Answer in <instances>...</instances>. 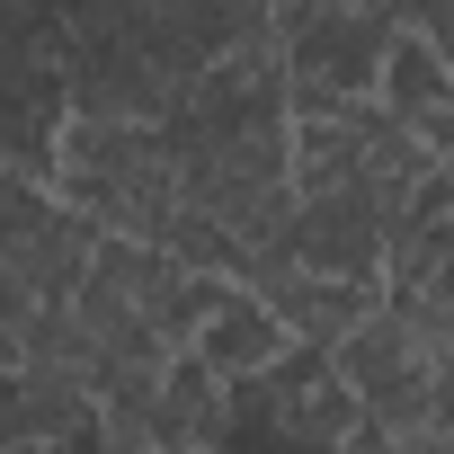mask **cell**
Masks as SVG:
<instances>
[{
    "label": "cell",
    "instance_id": "6da1fadb",
    "mask_svg": "<svg viewBox=\"0 0 454 454\" xmlns=\"http://www.w3.org/2000/svg\"><path fill=\"white\" fill-rule=\"evenodd\" d=\"M339 374L356 383L383 445H436V321L419 303H383L339 339Z\"/></svg>",
    "mask_w": 454,
    "mask_h": 454
},
{
    "label": "cell",
    "instance_id": "7a4b0ae2",
    "mask_svg": "<svg viewBox=\"0 0 454 454\" xmlns=\"http://www.w3.org/2000/svg\"><path fill=\"white\" fill-rule=\"evenodd\" d=\"M232 436H277V445H356L374 436L356 383L339 374V348L294 339L277 365L232 383Z\"/></svg>",
    "mask_w": 454,
    "mask_h": 454
},
{
    "label": "cell",
    "instance_id": "3957f363",
    "mask_svg": "<svg viewBox=\"0 0 454 454\" xmlns=\"http://www.w3.org/2000/svg\"><path fill=\"white\" fill-rule=\"evenodd\" d=\"M392 36H401L392 0H277V45L294 63V107L303 98H374Z\"/></svg>",
    "mask_w": 454,
    "mask_h": 454
},
{
    "label": "cell",
    "instance_id": "277c9868",
    "mask_svg": "<svg viewBox=\"0 0 454 454\" xmlns=\"http://www.w3.org/2000/svg\"><path fill=\"white\" fill-rule=\"evenodd\" d=\"M107 223L90 205H72L54 178H19L10 169V223H0V286H27L45 303H72L98 268Z\"/></svg>",
    "mask_w": 454,
    "mask_h": 454
},
{
    "label": "cell",
    "instance_id": "5b68a950",
    "mask_svg": "<svg viewBox=\"0 0 454 454\" xmlns=\"http://www.w3.org/2000/svg\"><path fill=\"white\" fill-rule=\"evenodd\" d=\"M392 223H401V214H392L374 187H312V196H294V214H286V232H277L268 259L339 268V277H383Z\"/></svg>",
    "mask_w": 454,
    "mask_h": 454
},
{
    "label": "cell",
    "instance_id": "8992f818",
    "mask_svg": "<svg viewBox=\"0 0 454 454\" xmlns=\"http://www.w3.org/2000/svg\"><path fill=\"white\" fill-rule=\"evenodd\" d=\"M250 286L294 321V339H321V348H339L356 321L392 303V277H339V268H294V259H259Z\"/></svg>",
    "mask_w": 454,
    "mask_h": 454
},
{
    "label": "cell",
    "instance_id": "52a82bcc",
    "mask_svg": "<svg viewBox=\"0 0 454 454\" xmlns=\"http://www.w3.org/2000/svg\"><path fill=\"white\" fill-rule=\"evenodd\" d=\"M392 303H419L427 321H454V169H436V187L392 223Z\"/></svg>",
    "mask_w": 454,
    "mask_h": 454
},
{
    "label": "cell",
    "instance_id": "ba28073f",
    "mask_svg": "<svg viewBox=\"0 0 454 454\" xmlns=\"http://www.w3.org/2000/svg\"><path fill=\"white\" fill-rule=\"evenodd\" d=\"M374 98H383L436 160H454V54H445L419 19H401V36H392V54H383V72H374Z\"/></svg>",
    "mask_w": 454,
    "mask_h": 454
},
{
    "label": "cell",
    "instance_id": "9c48e42d",
    "mask_svg": "<svg viewBox=\"0 0 454 454\" xmlns=\"http://www.w3.org/2000/svg\"><path fill=\"white\" fill-rule=\"evenodd\" d=\"M286 348H294V321H286V312H277V303H268V294H259L250 277H241L232 294H223V312H214V321L196 330V356H205V365H214L223 383H241V374L277 365Z\"/></svg>",
    "mask_w": 454,
    "mask_h": 454
},
{
    "label": "cell",
    "instance_id": "30bf717a",
    "mask_svg": "<svg viewBox=\"0 0 454 454\" xmlns=\"http://www.w3.org/2000/svg\"><path fill=\"white\" fill-rule=\"evenodd\" d=\"M436 445H454V321H436Z\"/></svg>",
    "mask_w": 454,
    "mask_h": 454
}]
</instances>
